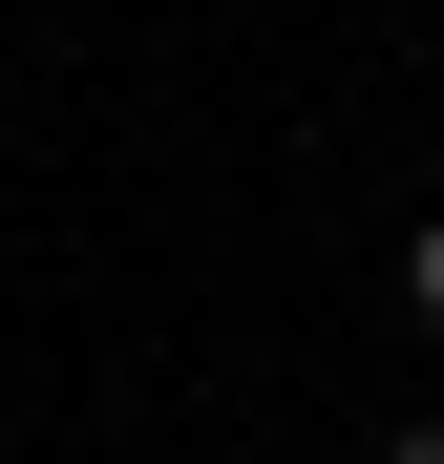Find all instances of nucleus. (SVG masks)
I'll return each instance as SVG.
<instances>
[{
	"label": "nucleus",
	"mask_w": 444,
	"mask_h": 464,
	"mask_svg": "<svg viewBox=\"0 0 444 464\" xmlns=\"http://www.w3.org/2000/svg\"><path fill=\"white\" fill-rule=\"evenodd\" d=\"M381 464H444V422H402V443H381Z\"/></svg>",
	"instance_id": "f03ea898"
},
{
	"label": "nucleus",
	"mask_w": 444,
	"mask_h": 464,
	"mask_svg": "<svg viewBox=\"0 0 444 464\" xmlns=\"http://www.w3.org/2000/svg\"><path fill=\"white\" fill-rule=\"evenodd\" d=\"M402 295H423V338H444V211H423V232H402Z\"/></svg>",
	"instance_id": "f257e3e1"
}]
</instances>
